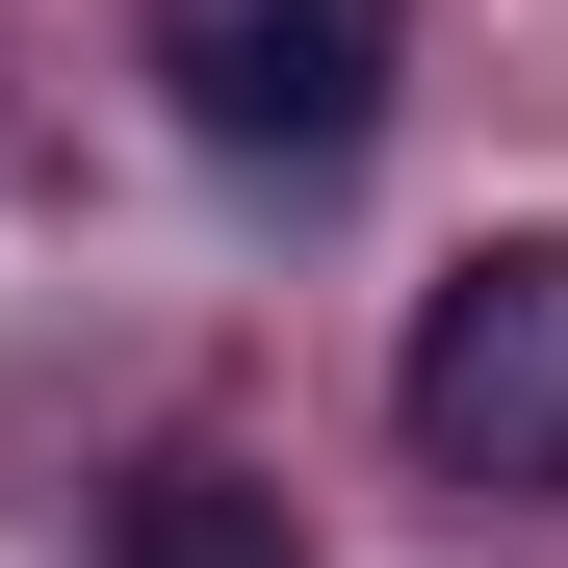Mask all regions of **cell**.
Wrapping results in <instances>:
<instances>
[{
  "label": "cell",
  "instance_id": "cell-1",
  "mask_svg": "<svg viewBox=\"0 0 568 568\" xmlns=\"http://www.w3.org/2000/svg\"><path fill=\"white\" fill-rule=\"evenodd\" d=\"M388 78H414V0H155V104L233 181H362Z\"/></svg>",
  "mask_w": 568,
  "mask_h": 568
},
{
  "label": "cell",
  "instance_id": "cell-2",
  "mask_svg": "<svg viewBox=\"0 0 568 568\" xmlns=\"http://www.w3.org/2000/svg\"><path fill=\"white\" fill-rule=\"evenodd\" d=\"M388 414H414L439 491H568V233H465V258L414 284Z\"/></svg>",
  "mask_w": 568,
  "mask_h": 568
},
{
  "label": "cell",
  "instance_id": "cell-3",
  "mask_svg": "<svg viewBox=\"0 0 568 568\" xmlns=\"http://www.w3.org/2000/svg\"><path fill=\"white\" fill-rule=\"evenodd\" d=\"M104 568H311V517H284V465H233V439H155L130 491H104Z\"/></svg>",
  "mask_w": 568,
  "mask_h": 568
}]
</instances>
